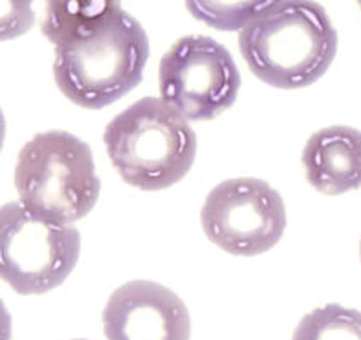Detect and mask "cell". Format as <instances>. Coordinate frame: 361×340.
<instances>
[{"label": "cell", "mask_w": 361, "mask_h": 340, "mask_svg": "<svg viewBox=\"0 0 361 340\" xmlns=\"http://www.w3.org/2000/svg\"><path fill=\"white\" fill-rule=\"evenodd\" d=\"M74 340H87V339H74Z\"/></svg>", "instance_id": "cell-18"}, {"label": "cell", "mask_w": 361, "mask_h": 340, "mask_svg": "<svg viewBox=\"0 0 361 340\" xmlns=\"http://www.w3.org/2000/svg\"><path fill=\"white\" fill-rule=\"evenodd\" d=\"M122 11V0H44L41 32L53 48L69 46L104 30Z\"/></svg>", "instance_id": "cell-10"}, {"label": "cell", "mask_w": 361, "mask_h": 340, "mask_svg": "<svg viewBox=\"0 0 361 340\" xmlns=\"http://www.w3.org/2000/svg\"><path fill=\"white\" fill-rule=\"evenodd\" d=\"M81 235L32 214L20 201L0 207V279L18 295H44L59 288L80 261Z\"/></svg>", "instance_id": "cell-5"}, {"label": "cell", "mask_w": 361, "mask_h": 340, "mask_svg": "<svg viewBox=\"0 0 361 340\" xmlns=\"http://www.w3.org/2000/svg\"><path fill=\"white\" fill-rule=\"evenodd\" d=\"M302 168L309 186L324 196L361 189V130L351 126L316 130L303 147Z\"/></svg>", "instance_id": "cell-9"}, {"label": "cell", "mask_w": 361, "mask_h": 340, "mask_svg": "<svg viewBox=\"0 0 361 340\" xmlns=\"http://www.w3.org/2000/svg\"><path fill=\"white\" fill-rule=\"evenodd\" d=\"M148 56L147 30L123 9L99 34L53 48V78L73 104L102 109L141 83Z\"/></svg>", "instance_id": "cell-4"}, {"label": "cell", "mask_w": 361, "mask_h": 340, "mask_svg": "<svg viewBox=\"0 0 361 340\" xmlns=\"http://www.w3.org/2000/svg\"><path fill=\"white\" fill-rule=\"evenodd\" d=\"M35 0H0V41L27 34L35 23Z\"/></svg>", "instance_id": "cell-13"}, {"label": "cell", "mask_w": 361, "mask_h": 340, "mask_svg": "<svg viewBox=\"0 0 361 340\" xmlns=\"http://www.w3.org/2000/svg\"><path fill=\"white\" fill-rule=\"evenodd\" d=\"M4 140H6V119H4V113L0 109V152H2Z\"/></svg>", "instance_id": "cell-15"}, {"label": "cell", "mask_w": 361, "mask_h": 340, "mask_svg": "<svg viewBox=\"0 0 361 340\" xmlns=\"http://www.w3.org/2000/svg\"><path fill=\"white\" fill-rule=\"evenodd\" d=\"M13 335V320L6 303L0 300V340H11Z\"/></svg>", "instance_id": "cell-14"}, {"label": "cell", "mask_w": 361, "mask_h": 340, "mask_svg": "<svg viewBox=\"0 0 361 340\" xmlns=\"http://www.w3.org/2000/svg\"><path fill=\"white\" fill-rule=\"evenodd\" d=\"M288 214L281 193L252 176L229 178L208 193L201 228L214 245L231 256H261L284 236Z\"/></svg>", "instance_id": "cell-7"}, {"label": "cell", "mask_w": 361, "mask_h": 340, "mask_svg": "<svg viewBox=\"0 0 361 340\" xmlns=\"http://www.w3.org/2000/svg\"><path fill=\"white\" fill-rule=\"evenodd\" d=\"M190 16L222 32H242L286 0H183Z\"/></svg>", "instance_id": "cell-11"}, {"label": "cell", "mask_w": 361, "mask_h": 340, "mask_svg": "<svg viewBox=\"0 0 361 340\" xmlns=\"http://www.w3.org/2000/svg\"><path fill=\"white\" fill-rule=\"evenodd\" d=\"M356 2H358V7H360V11H361V0H356Z\"/></svg>", "instance_id": "cell-16"}, {"label": "cell", "mask_w": 361, "mask_h": 340, "mask_svg": "<svg viewBox=\"0 0 361 340\" xmlns=\"http://www.w3.org/2000/svg\"><path fill=\"white\" fill-rule=\"evenodd\" d=\"M240 85L231 51L210 35H183L159 62V97L189 122H208L228 111Z\"/></svg>", "instance_id": "cell-6"}, {"label": "cell", "mask_w": 361, "mask_h": 340, "mask_svg": "<svg viewBox=\"0 0 361 340\" xmlns=\"http://www.w3.org/2000/svg\"><path fill=\"white\" fill-rule=\"evenodd\" d=\"M360 260H361V240H360Z\"/></svg>", "instance_id": "cell-17"}, {"label": "cell", "mask_w": 361, "mask_h": 340, "mask_svg": "<svg viewBox=\"0 0 361 340\" xmlns=\"http://www.w3.org/2000/svg\"><path fill=\"white\" fill-rule=\"evenodd\" d=\"M20 203L59 224L87 217L101 196V178L88 143L67 130H44L23 145L14 168Z\"/></svg>", "instance_id": "cell-3"}, {"label": "cell", "mask_w": 361, "mask_h": 340, "mask_svg": "<svg viewBox=\"0 0 361 340\" xmlns=\"http://www.w3.org/2000/svg\"><path fill=\"white\" fill-rule=\"evenodd\" d=\"M238 48L250 73L281 90L319 81L334 63L338 34L316 0H286L238 32Z\"/></svg>", "instance_id": "cell-1"}, {"label": "cell", "mask_w": 361, "mask_h": 340, "mask_svg": "<svg viewBox=\"0 0 361 340\" xmlns=\"http://www.w3.org/2000/svg\"><path fill=\"white\" fill-rule=\"evenodd\" d=\"M106 340H190V314L166 286L130 281L109 295L102 310Z\"/></svg>", "instance_id": "cell-8"}, {"label": "cell", "mask_w": 361, "mask_h": 340, "mask_svg": "<svg viewBox=\"0 0 361 340\" xmlns=\"http://www.w3.org/2000/svg\"><path fill=\"white\" fill-rule=\"evenodd\" d=\"M102 141L120 178L148 193L176 186L197 154V136L189 120L152 95L113 116Z\"/></svg>", "instance_id": "cell-2"}, {"label": "cell", "mask_w": 361, "mask_h": 340, "mask_svg": "<svg viewBox=\"0 0 361 340\" xmlns=\"http://www.w3.org/2000/svg\"><path fill=\"white\" fill-rule=\"evenodd\" d=\"M293 340H361V312L328 303L302 317Z\"/></svg>", "instance_id": "cell-12"}]
</instances>
